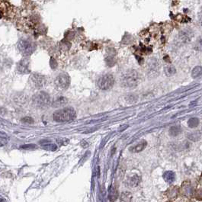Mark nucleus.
I'll use <instances>...</instances> for the list:
<instances>
[{
	"label": "nucleus",
	"mask_w": 202,
	"mask_h": 202,
	"mask_svg": "<svg viewBox=\"0 0 202 202\" xmlns=\"http://www.w3.org/2000/svg\"><path fill=\"white\" fill-rule=\"evenodd\" d=\"M140 77L137 72L134 70H129L125 72L121 79V86L125 88H134L139 83Z\"/></svg>",
	"instance_id": "obj_1"
},
{
	"label": "nucleus",
	"mask_w": 202,
	"mask_h": 202,
	"mask_svg": "<svg viewBox=\"0 0 202 202\" xmlns=\"http://www.w3.org/2000/svg\"><path fill=\"white\" fill-rule=\"evenodd\" d=\"M76 112L72 108H66L60 109L53 113V118L57 122L70 121L76 118Z\"/></svg>",
	"instance_id": "obj_2"
},
{
	"label": "nucleus",
	"mask_w": 202,
	"mask_h": 202,
	"mask_svg": "<svg viewBox=\"0 0 202 202\" xmlns=\"http://www.w3.org/2000/svg\"><path fill=\"white\" fill-rule=\"evenodd\" d=\"M33 104L37 108L44 109L51 105V99L48 94L44 92H39L36 93L32 98Z\"/></svg>",
	"instance_id": "obj_3"
},
{
	"label": "nucleus",
	"mask_w": 202,
	"mask_h": 202,
	"mask_svg": "<svg viewBox=\"0 0 202 202\" xmlns=\"http://www.w3.org/2000/svg\"><path fill=\"white\" fill-rule=\"evenodd\" d=\"M18 49L20 53H22L23 55L27 57L30 56L34 53L36 49V46L32 41L26 39L20 40L18 43Z\"/></svg>",
	"instance_id": "obj_4"
},
{
	"label": "nucleus",
	"mask_w": 202,
	"mask_h": 202,
	"mask_svg": "<svg viewBox=\"0 0 202 202\" xmlns=\"http://www.w3.org/2000/svg\"><path fill=\"white\" fill-rule=\"evenodd\" d=\"M115 84V79L112 74H105L99 78L98 86L102 90H109L112 89Z\"/></svg>",
	"instance_id": "obj_5"
},
{
	"label": "nucleus",
	"mask_w": 202,
	"mask_h": 202,
	"mask_svg": "<svg viewBox=\"0 0 202 202\" xmlns=\"http://www.w3.org/2000/svg\"><path fill=\"white\" fill-rule=\"evenodd\" d=\"M55 85L60 90H65L68 89L70 85V78L66 73H61L57 77L55 80Z\"/></svg>",
	"instance_id": "obj_6"
},
{
	"label": "nucleus",
	"mask_w": 202,
	"mask_h": 202,
	"mask_svg": "<svg viewBox=\"0 0 202 202\" xmlns=\"http://www.w3.org/2000/svg\"><path fill=\"white\" fill-rule=\"evenodd\" d=\"M180 191L186 197H191L194 194V188L189 181H185L182 183L180 188Z\"/></svg>",
	"instance_id": "obj_7"
},
{
	"label": "nucleus",
	"mask_w": 202,
	"mask_h": 202,
	"mask_svg": "<svg viewBox=\"0 0 202 202\" xmlns=\"http://www.w3.org/2000/svg\"><path fill=\"white\" fill-rule=\"evenodd\" d=\"M31 81L34 86L37 89H41L44 87L46 84V79L44 76L38 74V73H34L31 77Z\"/></svg>",
	"instance_id": "obj_8"
},
{
	"label": "nucleus",
	"mask_w": 202,
	"mask_h": 202,
	"mask_svg": "<svg viewBox=\"0 0 202 202\" xmlns=\"http://www.w3.org/2000/svg\"><path fill=\"white\" fill-rule=\"evenodd\" d=\"M159 68V63L158 60L156 59H152L151 61L150 62L149 65H148V74L150 76H152L153 77H155L158 75Z\"/></svg>",
	"instance_id": "obj_9"
},
{
	"label": "nucleus",
	"mask_w": 202,
	"mask_h": 202,
	"mask_svg": "<svg viewBox=\"0 0 202 202\" xmlns=\"http://www.w3.org/2000/svg\"><path fill=\"white\" fill-rule=\"evenodd\" d=\"M18 70L21 73H30V62L29 60L27 58H24L20 60L19 63L17 65Z\"/></svg>",
	"instance_id": "obj_10"
},
{
	"label": "nucleus",
	"mask_w": 202,
	"mask_h": 202,
	"mask_svg": "<svg viewBox=\"0 0 202 202\" xmlns=\"http://www.w3.org/2000/svg\"><path fill=\"white\" fill-rule=\"evenodd\" d=\"M179 193V188L177 186H172L166 191V196L168 198L173 200L175 199L178 195Z\"/></svg>",
	"instance_id": "obj_11"
},
{
	"label": "nucleus",
	"mask_w": 202,
	"mask_h": 202,
	"mask_svg": "<svg viewBox=\"0 0 202 202\" xmlns=\"http://www.w3.org/2000/svg\"><path fill=\"white\" fill-rule=\"evenodd\" d=\"M66 103H67V99L63 96H58L55 99H53V102H51L52 106L55 107V108L64 106Z\"/></svg>",
	"instance_id": "obj_12"
},
{
	"label": "nucleus",
	"mask_w": 202,
	"mask_h": 202,
	"mask_svg": "<svg viewBox=\"0 0 202 202\" xmlns=\"http://www.w3.org/2000/svg\"><path fill=\"white\" fill-rule=\"evenodd\" d=\"M147 141L146 140H141L137 145L134 146L130 148V150L133 153H139L141 152L142 150H144L145 149V147H147Z\"/></svg>",
	"instance_id": "obj_13"
},
{
	"label": "nucleus",
	"mask_w": 202,
	"mask_h": 202,
	"mask_svg": "<svg viewBox=\"0 0 202 202\" xmlns=\"http://www.w3.org/2000/svg\"><path fill=\"white\" fill-rule=\"evenodd\" d=\"M163 178L166 182L169 184H172L175 179V174L174 172L172 171H166L163 174Z\"/></svg>",
	"instance_id": "obj_14"
},
{
	"label": "nucleus",
	"mask_w": 202,
	"mask_h": 202,
	"mask_svg": "<svg viewBox=\"0 0 202 202\" xmlns=\"http://www.w3.org/2000/svg\"><path fill=\"white\" fill-rule=\"evenodd\" d=\"M164 73L167 76H172L176 73V69L173 65H167L164 67Z\"/></svg>",
	"instance_id": "obj_15"
},
{
	"label": "nucleus",
	"mask_w": 202,
	"mask_h": 202,
	"mask_svg": "<svg viewBox=\"0 0 202 202\" xmlns=\"http://www.w3.org/2000/svg\"><path fill=\"white\" fill-rule=\"evenodd\" d=\"M118 189H117L115 187H112L111 188L110 191H109V200H110L111 202H114L115 200H116V199L118 198Z\"/></svg>",
	"instance_id": "obj_16"
},
{
	"label": "nucleus",
	"mask_w": 202,
	"mask_h": 202,
	"mask_svg": "<svg viewBox=\"0 0 202 202\" xmlns=\"http://www.w3.org/2000/svg\"><path fill=\"white\" fill-rule=\"evenodd\" d=\"M202 75V67L200 66H195L191 71V76L193 79H196V78L199 77Z\"/></svg>",
	"instance_id": "obj_17"
},
{
	"label": "nucleus",
	"mask_w": 202,
	"mask_h": 202,
	"mask_svg": "<svg viewBox=\"0 0 202 202\" xmlns=\"http://www.w3.org/2000/svg\"><path fill=\"white\" fill-rule=\"evenodd\" d=\"M181 132V129L180 127L173 126L169 129V135L172 137H176L179 135Z\"/></svg>",
	"instance_id": "obj_18"
},
{
	"label": "nucleus",
	"mask_w": 202,
	"mask_h": 202,
	"mask_svg": "<svg viewBox=\"0 0 202 202\" xmlns=\"http://www.w3.org/2000/svg\"><path fill=\"white\" fill-rule=\"evenodd\" d=\"M131 199H132V195L131 193L125 191L121 194L120 202H131Z\"/></svg>",
	"instance_id": "obj_19"
},
{
	"label": "nucleus",
	"mask_w": 202,
	"mask_h": 202,
	"mask_svg": "<svg viewBox=\"0 0 202 202\" xmlns=\"http://www.w3.org/2000/svg\"><path fill=\"white\" fill-rule=\"evenodd\" d=\"M140 181V177L138 176V175H134L133 177H131V178L128 181L129 183V185L134 187V186H137Z\"/></svg>",
	"instance_id": "obj_20"
},
{
	"label": "nucleus",
	"mask_w": 202,
	"mask_h": 202,
	"mask_svg": "<svg viewBox=\"0 0 202 202\" xmlns=\"http://www.w3.org/2000/svg\"><path fill=\"white\" fill-rule=\"evenodd\" d=\"M199 125V119L197 118H192L188 120V125L191 128H197Z\"/></svg>",
	"instance_id": "obj_21"
},
{
	"label": "nucleus",
	"mask_w": 202,
	"mask_h": 202,
	"mask_svg": "<svg viewBox=\"0 0 202 202\" xmlns=\"http://www.w3.org/2000/svg\"><path fill=\"white\" fill-rule=\"evenodd\" d=\"M188 138H189L191 140L194 141V142H195V141H197L199 140V139L200 138V134H199L198 132H195V133H193V134H191L188 136Z\"/></svg>",
	"instance_id": "obj_22"
},
{
	"label": "nucleus",
	"mask_w": 202,
	"mask_h": 202,
	"mask_svg": "<svg viewBox=\"0 0 202 202\" xmlns=\"http://www.w3.org/2000/svg\"><path fill=\"white\" fill-rule=\"evenodd\" d=\"M21 121L25 124H28V125H31V124L34 123V120L31 117H25V118L21 119Z\"/></svg>",
	"instance_id": "obj_23"
},
{
	"label": "nucleus",
	"mask_w": 202,
	"mask_h": 202,
	"mask_svg": "<svg viewBox=\"0 0 202 202\" xmlns=\"http://www.w3.org/2000/svg\"><path fill=\"white\" fill-rule=\"evenodd\" d=\"M195 197L197 200H202V189H198L195 192Z\"/></svg>",
	"instance_id": "obj_24"
},
{
	"label": "nucleus",
	"mask_w": 202,
	"mask_h": 202,
	"mask_svg": "<svg viewBox=\"0 0 202 202\" xmlns=\"http://www.w3.org/2000/svg\"><path fill=\"white\" fill-rule=\"evenodd\" d=\"M50 66H51L52 69L57 68V62H56L55 60H53V58H51V60H50Z\"/></svg>",
	"instance_id": "obj_25"
},
{
	"label": "nucleus",
	"mask_w": 202,
	"mask_h": 202,
	"mask_svg": "<svg viewBox=\"0 0 202 202\" xmlns=\"http://www.w3.org/2000/svg\"><path fill=\"white\" fill-rule=\"evenodd\" d=\"M199 183H200V184L202 185V174L200 176V178H199Z\"/></svg>",
	"instance_id": "obj_26"
},
{
	"label": "nucleus",
	"mask_w": 202,
	"mask_h": 202,
	"mask_svg": "<svg viewBox=\"0 0 202 202\" xmlns=\"http://www.w3.org/2000/svg\"><path fill=\"white\" fill-rule=\"evenodd\" d=\"M200 22L202 25V13H201V15H200Z\"/></svg>",
	"instance_id": "obj_27"
},
{
	"label": "nucleus",
	"mask_w": 202,
	"mask_h": 202,
	"mask_svg": "<svg viewBox=\"0 0 202 202\" xmlns=\"http://www.w3.org/2000/svg\"><path fill=\"white\" fill-rule=\"evenodd\" d=\"M2 15L1 14V12H0V18H2Z\"/></svg>",
	"instance_id": "obj_28"
},
{
	"label": "nucleus",
	"mask_w": 202,
	"mask_h": 202,
	"mask_svg": "<svg viewBox=\"0 0 202 202\" xmlns=\"http://www.w3.org/2000/svg\"><path fill=\"white\" fill-rule=\"evenodd\" d=\"M167 202H171V201H167Z\"/></svg>",
	"instance_id": "obj_29"
}]
</instances>
